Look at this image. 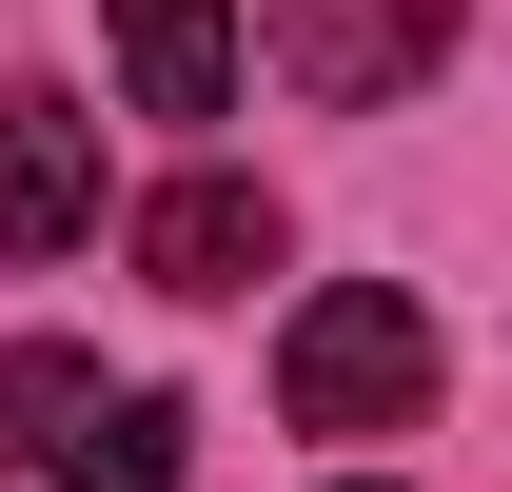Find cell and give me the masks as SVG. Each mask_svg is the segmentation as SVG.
I'll use <instances>...</instances> for the list:
<instances>
[{
  "label": "cell",
  "instance_id": "obj_5",
  "mask_svg": "<svg viewBox=\"0 0 512 492\" xmlns=\"http://www.w3.org/2000/svg\"><path fill=\"white\" fill-rule=\"evenodd\" d=\"M119 20V99L138 119H217L237 99V0H99Z\"/></svg>",
  "mask_w": 512,
  "mask_h": 492
},
{
  "label": "cell",
  "instance_id": "obj_1",
  "mask_svg": "<svg viewBox=\"0 0 512 492\" xmlns=\"http://www.w3.org/2000/svg\"><path fill=\"white\" fill-rule=\"evenodd\" d=\"M276 394H296V433H414L434 414V315L394 296V276H335L276 335Z\"/></svg>",
  "mask_w": 512,
  "mask_h": 492
},
{
  "label": "cell",
  "instance_id": "obj_7",
  "mask_svg": "<svg viewBox=\"0 0 512 492\" xmlns=\"http://www.w3.org/2000/svg\"><path fill=\"white\" fill-rule=\"evenodd\" d=\"M60 492H178V414H158V394H99V414L60 433Z\"/></svg>",
  "mask_w": 512,
  "mask_h": 492
},
{
  "label": "cell",
  "instance_id": "obj_8",
  "mask_svg": "<svg viewBox=\"0 0 512 492\" xmlns=\"http://www.w3.org/2000/svg\"><path fill=\"white\" fill-rule=\"evenodd\" d=\"M335 492H375V473H335Z\"/></svg>",
  "mask_w": 512,
  "mask_h": 492
},
{
  "label": "cell",
  "instance_id": "obj_3",
  "mask_svg": "<svg viewBox=\"0 0 512 492\" xmlns=\"http://www.w3.org/2000/svg\"><path fill=\"white\" fill-rule=\"evenodd\" d=\"M79 237H99V119L20 79L0 99V256H79Z\"/></svg>",
  "mask_w": 512,
  "mask_h": 492
},
{
  "label": "cell",
  "instance_id": "obj_4",
  "mask_svg": "<svg viewBox=\"0 0 512 492\" xmlns=\"http://www.w3.org/2000/svg\"><path fill=\"white\" fill-rule=\"evenodd\" d=\"M138 276H158V296H237V276H276V197H256V178L138 197Z\"/></svg>",
  "mask_w": 512,
  "mask_h": 492
},
{
  "label": "cell",
  "instance_id": "obj_2",
  "mask_svg": "<svg viewBox=\"0 0 512 492\" xmlns=\"http://www.w3.org/2000/svg\"><path fill=\"white\" fill-rule=\"evenodd\" d=\"M256 20H276V79H296V99L375 119V99H414V79L453 60V20H473V0H256Z\"/></svg>",
  "mask_w": 512,
  "mask_h": 492
},
{
  "label": "cell",
  "instance_id": "obj_6",
  "mask_svg": "<svg viewBox=\"0 0 512 492\" xmlns=\"http://www.w3.org/2000/svg\"><path fill=\"white\" fill-rule=\"evenodd\" d=\"M99 414V355H60V335H20L0 355V473H60V433Z\"/></svg>",
  "mask_w": 512,
  "mask_h": 492
}]
</instances>
